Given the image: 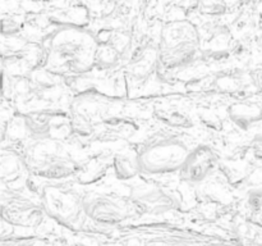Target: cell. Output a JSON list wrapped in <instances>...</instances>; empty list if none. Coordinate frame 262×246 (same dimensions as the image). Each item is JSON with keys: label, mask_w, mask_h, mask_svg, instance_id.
I'll list each match as a JSON object with an SVG mask.
<instances>
[{"label": "cell", "mask_w": 262, "mask_h": 246, "mask_svg": "<svg viewBox=\"0 0 262 246\" xmlns=\"http://www.w3.org/2000/svg\"><path fill=\"white\" fill-rule=\"evenodd\" d=\"M186 142L177 138H163L147 144L138 155V164L147 173L165 174L181 169L189 156Z\"/></svg>", "instance_id": "obj_4"}, {"label": "cell", "mask_w": 262, "mask_h": 246, "mask_svg": "<svg viewBox=\"0 0 262 246\" xmlns=\"http://www.w3.org/2000/svg\"><path fill=\"white\" fill-rule=\"evenodd\" d=\"M97 48L94 36L87 31L61 28L48 41V68L54 73H86L96 61Z\"/></svg>", "instance_id": "obj_1"}, {"label": "cell", "mask_w": 262, "mask_h": 246, "mask_svg": "<svg viewBox=\"0 0 262 246\" xmlns=\"http://www.w3.org/2000/svg\"><path fill=\"white\" fill-rule=\"evenodd\" d=\"M130 200L137 207L150 212L166 210L174 205L173 199L164 190L154 184L136 187L130 194Z\"/></svg>", "instance_id": "obj_9"}, {"label": "cell", "mask_w": 262, "mask_h": 246, "mask_svg": "<svg viewBox=\"0 0 262 246\" xmlns=\"http://www.w3.org/2000/svg\"><path fill=\"white\" fill-rule=\"evenodd\" d=\"M169 246H183V245H169Z\"/></svg>", "instance_id": "obj_15"}, {"label": "cell", "mask_w": 262, "mask_h": 246, "mask_svg": "<svg viewBox=\"0 0 262 246\" xmlns=\"http://www.w3.org/2000/svg\"><path fill=\"white\" fill-rule=\"evenodd\" d=\"M229 117L246 132L262 136V94L233 104L229 108Z\"/></svg>", "instance_id": "obj_6"}, {"label": "cell", "mask_w": 262, "mask_h": 246, "mask_svg": "<svg viewBox=\"0 0 262 246\" xmlns=\"http://www.w3.org/2000/svg\"><path fill=\"white\" fill-rule=\"evenodd\" d=\"M28 168L46 178H64L77 172V161L66 146L58 141L42 140L28 146L26 151Z\"/></svg>", "instance_id": "obj_3"}, {"label": "cell", "mask_w": 262, "mask_h": 246, "mask_svg": "<svg viewBox=\"0 0 262 246\" xmlns=\"http://www.w3.org/2000/svg\"><path fill=\"white\" fill-rule=\"evenodd\" d=\"M215 168V155L205 146L191 151L186 163L181 168V174L186 181L200 182L206 178Z\"/></svg>", "instance_id": "obj_8"}, {"label": "cell", "mask_w": 262, "mask_h": 246, "mask_svg": "<svg viewBox=\"0 0 262 246\" xmlns=\"http://www.w3.org/2000/svg\"><path fill=\"white\" fill-rule=\"evenodd\" d=\"M42 202L46 213L64 225H76L84 212L83 200L69 191L56 186H49L43 190Z\"/></svg>", "instance_id": "obj_5"}, {"label": "cell", "mask_w": 262, "mask_h": 246, "mask_svg": "<svg viewBox=\"0 0 262 246\" xmlns=\"http://www.w3.org/2000/svg\"><path fill=\"white\" fill-rule=\"evenodd\" d=\"M199 30L189 20L169 22L161 30L158 55L163 68L176 69L193 63L201 49Z\"/></svg>", "instance_id": "obj_2"}, {"label": "cell", "mask_w": 262, "mask_h": 246, "mask_svg": "<svg viewBox=\"0 0 262 246\" xmlns=\"http://www.w3.org/2000/svg\"><path fill=\"white\" fill-rule=\"evenodd\" d=\"M84 213L100 223L122 222L127 217V208L106 195H90L83 199Z\"/></svg>", "instance_id": "obj_7"}, {"label": "cell", "mask_w": 262, "mask_h": 246, "mask_svg": "<svg viewBox=\"0 0 262 246\" xmlns=\"http://www.w3.org/2000/svg\"><path fill=\"white\" fill-rule=\"evenodd\" d=\"M250 194H252L256 197H262V167L255 169L250 176L246 179Z\"/></svg>", "instance_id": "obj_12"}, {"label": "cell", "mask_w": 262, "mask_h": 246, "mask_svg": "<svg viewBox=\"0 0 262 246\" xmlns=\"http://www.w3.org/2000/svg\"><path fill=\"white\" fill-rule=\"evenodd\" d=\"M252 78L255 81V86L258 91L262 92V68L252 72Z\"/></svg>", "instance_id": "obj_13"}, {"label": "cell", "mask_w": 262, "mask_h": 246, "mask_svg": "<svg viewBox=\"0 0 262 246\" xmlns=\"http://www.w3.org/2000/svg\"><path fill=\"white\" fill-rule=\"evenodd\" d=\"M40 212L35 208H14L9 209L8 215H4V218L12 224L32 225L40 220Z\"/></svg>", "instance_id": "obj_10"}, {"label": "cell", "mask_w": 262, "mask_h": 246, "mask_svg": "<svg viewBox=\"0 0 262 246\" xmlns=\"http://www.w3.org/2000/svg\"><path fill=\"white\" fill-rule=\"evenodd\" d=\"M260 154L262 155V140L260 141Z\"/></svg>", "instance_id": "obj_14"}, {"label": "cell", "mask_w": 262, "mask_h": 246, "mask_svg": "<svg viewBox=\"0 0 262 246\" xmlns=\"http://www.w3.org/2000/svg\"><path fill=\"white\" fill-rule=\"evenodd\" d=\"M205 195H206V197H209L211 201L219 202V204L228 202L230 199L227 190L223 189L222 186H219V183H214V182L207 183V186L205 187Z\"/></svg>", "instance_id": "obj_11"}]
</instances>
